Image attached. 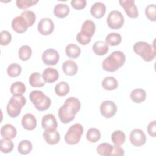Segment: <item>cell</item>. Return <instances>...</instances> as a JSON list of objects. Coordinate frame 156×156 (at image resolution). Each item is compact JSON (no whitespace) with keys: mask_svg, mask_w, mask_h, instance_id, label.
I'll use <instances>...</instances> for the list:
<instances>
[{"mask_svg":"<svg viewBox=\"0 0 156 156\" xmlns=\"http://www.w3.org/2000/svg\"><path fill=\"white\" fill-rule=\"evenodd\" d=\"M32 149V144L30 141L27 140H22L18 146V151L22 155L29 154Z\"/></svg>","mask_w":156,"mask_h":156,"instance_id":"cell-32","label":"cell"},{"mask_svg":"<svg viewBox=\"0 0 156 156\" xmlns=\"http://www.w3.org/2000/svg\"><path fill=\"white\" fill-rule=\"evenodd\" d=\"M55 93L58 96H65L69 91V86L66 82H60L55 87Z\"/></svg>","mask_w":156,"mask_h":156,"instance_id":"cell-30","label":"cell"},{"mask_svg":"<svg viewBox=\"0 0 156 156\" xmlns=\"http://www.w3.org/2000/svg\"><path fill=\"white\" fill-rule=\"evenodd\" d=\"M29 82L30 85L33 87H41L44 85L46 82L41 74L38 72L31 74L29 79Z\"/></svg>","mask_w":156,"mask_h":156,"instance_id":"cell-22","label":"cell"},{"mask_svg":"<svg viewBox=\"0 0 156 156\" xmlns=\"http://www.w3.org/2000/svg\"><path fill=\"white\" fill-rule=\"evenodd\" d=\"M155 122L156 121L154 120L149 122L147 128L149 135L154 138L156 136V122Z\"/></svg>","mask_w":156,"mask_h":156,"instance_id":"cell-44","label":"cell"},{"mask_svg":"<svg viewBox=\"0 0 156 156\" xmlns=\"http://www.w3.org/2000/svg\"><path fill=\"white\" fill-rule=\"evenodd\" d=\"M101 137V132L96 128L89 129L86 134L87 140L90 143H96L100 140Z\"/></svg>","mask_w":156,"mask_h":156,"instance_id":"cell-31","label":"cell"},{"mask_svg":"<svg viewBox=\"0 0 156 156\" xmlns=\"http://www.w3.org/2000/svg\"><path fill=\"white\" fill-rule=\"evenodd\" d=\"M124 155V151L119 146H113V150L111 155L116 156H122Z\"/></svg>","mask_w":156,"mask_h":156,"instance_id":"cell-45","label":"cell"},{"mask_svg":"<svg viewBox=\"0 0 156 156\" xmlns=\"http://www.w3.org/2000/svg\"><path fill=\"white\" fill-rule=\"evenodd\" d=\"M83 133V126L78 123L72 125L65 135V141L70 145L77 144Z\"/></svg>","mask_w":156,"mask_h":156,"instance_id":"cell-6","label":"cell"},{"mask_svg":"<svg viewBox=\"0 0 156 156\" xmlns=\"http://www.w3.org/2000/svg\"><path fill=\"white\" fill-rule=\"evenodd\" d=\"M41 126L45 129H56L58 124L55 116L52 114H47L43 116Z\"/></svg>","mask_w":156,"mask_h":156,"instance_id":"cell-17","label":"cell"},{"mask_svg":"<svg viewBox=\"0 0 156 156\" xmlns=\"http://www.w3.org/2000/svg\"><path fill=\"white\" fill-rule=\"evenodd\" d=\"M124 23V16L118 10L111 11L107 18V23L108 27L112 29H120L122 27Z\"/></svg>","mask_w":156,"mask_h":156,"instance_id":"cell-7","label":"cell"},{"mask_svg":"<svg viewBox=\"0 0 156 156\" xmlns=\"http://www.w3.org/2000/svg\"><path fill=\"white\" fill-rule=\"evenodd\" d=\"M32 55V49L28 45H23L21 46L18 51V55L22 61L28 60Z\"/></svg>","mask_w":156,"mask_h":156,"instance_id":"cell-35","label":"cell"},{"mask_svg":"<svg viewBox=\"0 0 156 156\" xmlns=\"http://www.w3.org/2000/svg\"><path fill=\"white\" fill-rule=\"evenodd\" d=\"M94 53L98 55H104L106 54L109 49L108 45L103 41H96L93 46Z\"/></svg>","mask_w":156,"mask_h":156,"instance_id":"cell-21","label":"cell"},{"mask_svg":"<svg viewBox=\"0 0 156 156\" xmlns=\"http://www.w3.org/2000/svg\"><path fill=\"white\" fill-rule=\"evenodd\" d=\"M111 140L115 145L121 146L125 142L126 135L121 130H115L111 135Z\"/></svg>","mask_w":156,"mask_h":156,"instance_id":"cell-28","label":"cell"},{"mask_svg":"<svg viewBox=\"0 0 156 156\" xmlns=\"http://www.w3.org/2000/svg\"><path fill=\"white\" fill-rule=\"evenodd\" d=\"M130 99L135 103H141L146 98V93L143 89L136 88L132 91L130 94Z\"/></svg>","mask_w":156,"mask_h":156,"instance_id":"cell-24","label":"cell"},{"mask_svg":"<svg viewBox=\"0 0 156 156\" xmlns=\"http://www.w3.org/2000/svg\"><path fill=\"white\" fill-rule=\"evenodd\" d=\"M17 133L16 128L10 124H7L1 128V135L4 138L9 140L13 139Z\"/></svg>","mask_w":156,"mask_h":156,"instance_id":"cell-20","label":"cell"},{"mask_svg":"<svg viewBox=\"0 0 156 156\" xmlns=\"http://www.w3.org/2000/svg\"><path fill=\"white\" fill-rule=\"evenodd\" d=\"M21 16L25 20L28 27H31L35 22V14L31 10H24L21 13Z\"/></svg>","mask_w":156,"mask_h":156,"instance_id":"cell-38","label":"cell"},{"mask_svg":"<svg viewBox=\"0 0 156 156\" xmlns=\"http://www.w3.org/2000/svg\"><path fill=\"white\" fill-rule=\"evenodd\" d=\"M59 58L58 52L52 48L46 50L42 54V60L47 65H55L58 63Z\"/></svg>","mask_w":156,"mask_h":156,"instance_id":"cell-11","label":"cell"},{"mask_svg":"<svg viewBox=\"0 0 156 156\" xmlns=\"http://www.w3.org/2000/svg\"><path fill=\"white\" fill-rule=\"evenodd\" d=\"M130 141L135 146L140 147L146 141V136L143 131L140 129H135L130 133Z\"/></svg>","mask_w":156,"mask_h":156,"instance_id":"cell-9","label":"cell"},{"mask_svg":"<svg viewBox=\"0 0 156 156\" xmlns=\"http://www.w3.org/2000/svg\"><path fill=\"white\" fill-rule=\"evenodd\" d=\"M102 86L104 89L112 91L118 88V82L114 77H105L102 82Z\"/></svg>","mask_w":156,"mask_h":156,"instance_id":"cell-25","label":"cell"},{"mask_svg":"<svg viewBox=\"0 0 156 156\" xmlns=\"http://www.w3.org/2000/svg\"><path fill=\"white\" fill-rule=\"evenodd\" d=\"M54 24L52 20L50 18H42L38 24V30L41 35H50L54 31Z\"/></svg>","mask_w":156,"mask_h":156,"instance_id":"cell-12","label":"cell"},{"mask_svg":"<svg viewBox=\"0 0 156 156\" xmlns=\"http://www.w3.org/2000/svg\"><path fill=\"white\" fill-rule=\"evenodd\" d=\"M81 52L80 48L76 44L71 43L67 45L65 48V53L68 57L72 58H77Z\"/></svg>","mask_w":156,"mask_h":156,"instance_id":"cell-26","label":"cell"},{"mask_svg":"<svg viewBox=\"0 0 156 156\" xmlns=\"http://www.w3.org/2000/svg\"><path fill=\"white\" fill-rule=\"evenodd\" d=\"M42 76L46 82L51 83L57 80L59 77V74L56 69L49 67L43 71Z\"/></svg>","mask_w":156,"mask_h":156,"instance_id":"cell-16","label":"cell"},{"mask_svg":"<svg viewBox=\"0 0 156 156\" xmlns=\"http://www.w3.org/2000/svg\"><path fill=\"white\" fill-rule=\"evenodd\" d=\"M26 86L22 82H16L10 87V93L13 95H23L26 91Z\"/></svg>","mask_w":156,"mask_h":156,"instance_id":"cell-33","label":"cell"},{"mask_svg":"<svg viewBox=\"0 0 156 156\" xmlns=\"http://www.w3.org/2000/svg\"><path fill=\"white\" fill-rule=\"evenodd\" d=\"M91 37L83 33L82 32H79L76 35L77 41L82 45H87L91 41Z\"/></svg>","mask_w":156,"mask_h":156,"instance_id":"cell-42","label":"cell"},{"mask_svg":"<svg viewBox=\"0 0 156 156\" xmlns=\"http://www.w3.org/2000/svg\"><path fill=\"white\" fill-rule=\"evenodd\" d=\"M69 7L66 4H57L54 8V14L59 18L66 17L69 14Z\"/></svg>","mask_w":156,"mask_h":156,"instance_id":"cell-23","label":"cell"},{"mask_svg":"<svg viewBox=\"0 0 156 156\" xmlns=\"http://www.w3.org/2000/svg\"><path fill=\"white\" fill-rule=\"evenodd\" d=\"M71 4L74 9L81 10L85 7L87 1L85 0H72Z\"/></svg>","mask_w":156,"mask_h":156,"instance_id":"cell-43","label":"cell"},{"mask_svg":"<svg viewBox=\"0 0 156 156\" xmlns=\"http://www.w3.org/2000/svg\"><path fill=\"white\" fill-rule=\"evenodd\" d=\"M106 11L105 4L101 2H96L92 5L90 9V13L92 16L97 19L102 18Z\"/></svg>","mask_w":156,"mask_h":156,"instance_id":"cell-18","label":"cell"},{"mask_svg":"<svg viewBox=\"0 0 156 156\" xmlns=\"http://www.w3.org/2000/svg\"><path fill=\"white\" fill-rule=\"evenodd\" d=\"M119 2L129 17L136 18L138 16V11L133 0H120Z\"/></svg>","mask_w":156,"mask_h":156,"instance_id":"cell-10","label":"cell"},{"mask_svg":"<svg viewBox=\"0 0 156 156\" xmlns=\"http://www.w3.org/2000/svg\"><path fill=\"white\" fill-rule=\"evenodd\" d=\"M43 136L45 141L50 145L57 144L60 140V133L56 129H45Z\"/></svg>","mask_w":156,"mask_h":156,"instance_id":"cell-13","label":"cell"},{"mask_svg":"<svg viewBox=\"0 0 156 156\" xmlns=\"http://www.w3.org/2000/svg\"><path fill=\"white\" fill-rule=\"evenodd\" d=\"M113 150V146L108 143H102L100 144L97 149V152L102 156L111 155Z\"/></svg>","mask_w":156,"mask_h":156,"instance_id":"cell-34","label":"cell"},{"mask_svg":"<svg viewBox=\"0 0 156 156\" xmlns=\"http://www.w3.org/2000/svg\"><path fill=\"white\" fill-rule=\"evenodd\" d=\"M100 112L102 116L106 118H110L116 114L117 107L112 101H104L100 105Z\"/></svg>","mask_w":156,"mask_h":156,"instance_id":"cell-8","label":"cell"},{"mask_svg":"<svg viewBox=\"0 0 156 156\" xmlns=\"http://www.w3.org/2000/svg\"><path fill=\"white\" fill-rule=\"evenodd\" d=\"M38 0H16V5L21 9H25L38 3Z\"/></svg>","mask_w":156,"mask_h":156,"instance_id":"cell-40","label":"cell"},{"mask_svg":"<svg viewBox=\"0 0 156 156\" xmlns=\"http://www.w3.org/2000/svg\"><path fill=\"white\" fill-rule=\"evenodd\" d=\"M26 102V98L23 95H13L7 105L6 110L8 115L11 118L17 117Z\"/></svg>","mask_w":156,"mask_h":156,"instance_id":"cell-5","label":"cell"},{"mask_svg":"<svg viewBox=\"0 0 156 156\" xmlns=\"http://www.w3.org/2000/svg\"><path fill=\"white\" fill-rule=\"evenodd\" d=\"M80 108V101L75 97L66 99L58 111V116L60 121L63 124H68L72 121L75 115Z\"/></svg>","mask_w":156,"mask_h":156,"instance_id":"cell-1","label":"cell"},{"mask_svg":"<svg viewBox=\"0 0 156 156\" xmlns=\"http://www.w3.org/2000/svg\"><path fill=\"white\" fill-rule=\"evenodd\" d=\"M126 61L125 54L119 51L111 53L102 62V69L108 72H114L122 66Z\"/></svg>","mask_w":156,"mask_h":156,"instance_id":"cell-2","label":"cell"},{"mask_svg":"<svg viewBox=\"0 0 156 156\" xmlns=\"http://www.w3.org/2000/svg\"><path fill=\"white\" fill-rule=\"evenodd\" d=\"M21 66L17 63H12L9 65L7 69V73L9 76L15 77L18 76L21 73Z\"/></svg>","mask_w":156,"mask_h":156,"instance_id":"cell-37","label":"cell"},{"mask_svg":"<svg viewBox=\"0 0 156 156\" xmlns=\"http://www.w3.org/2000/svg\"><path fill=\"white\" fill-rule=\"evenodd\" d=\"M12 40L10 33L7 30H2L0 33V44L2 46L8 45Z\"/></svg>","mask_w":156,"mask_h":156,"instance_id":"cell-41","label":"cell"},{"mask_svg":"<svg viewBox=\"0 0 156 156\" xmlns=\"http://www.w3.org/2000/svg\"><path fill=\"white\" fill-rule=\"evenodd\" d=\"M96 30V26L94 23L91 20H86L83 22L81 27V31L83 33L92 37Z\"/></svg>","mask_w":156,"mask_h":156,"instance_id":"cell-27","label":"cell"},{"mask_svg":"<svg viewBox=\"0 0 156 156\" xmlns=\"http://www.w3.org/2000/svg\"><path fill=\"white\" fill-rule=\"evenodd\" d=\"M12 27L16 32L22 34L27 30L28 25L25 20L20 15L13 19L12 21Z\"/></svg>","mask_w":156,"mask_h":156,"instance_id":"cell-14","label":"cell"},{"mask_svg":"<svg viewBox=\"0 0 156 156\" xmlns=\"http://www.w3.org/2000/svg\"><path fill=\"white\" fill-rule=\"evenodd\" d=\"M29 99L35 108L40 112L46 110L51 104V99L46 96L41 91H32L29 94Z\"/></svg>","mask_w":156,"mask_h":156,"instance_id":"cell-4","label":"cell"},{"mask_svg":"<svg viewBox=\"0 0 156 156\" xmlns=\"http://www.w3.org/2000/svg\"><path fill=\"white\" fill-rule=\"evenodd\" d=\"M62 69L66 75L73 76L77 74L78 66L75 62L71 60H68L63 63Z\"/></svg>","mask_w":156,"mask_h":156,"instance_id":"cell-19","label":"cell"},{"mask_svg":"<svg viewBox=\"0 0 156 156\" xmlns=\"http://www.w3.org/2000/svg\"><path fill=\"white\" fill-rule=\"evenodd\" d=\"M13 146V143L11 140L3 138L0 140V150L2 153L7 154L11 152Z\"/></svg>","mask_w":156,"mask_h":156,"instance_id":"cell-36","label":"cell"},{"mask_svg":"<svg viewBox=\"0 0 156 156\" xmlns=\"http://www.w3.org/2000/svg\"><path fill=\"white\" fill-rule=\"evenodd\" d=\"M133 51L141 56L146 62H151L154 60L156 55L155 44H149L145 41H138L133 46Z\"/></svg>","mask_w":156,"mask_h":156,"instance_id":"cell-3","label":"cell"},{"mask_svg":"<svg viewBox=\"0 0 156 156\" xmlns=\"http://www.w3.org/2000/svg\"><path fill=\"white\" fill-rule=\"evenodd\" d=\"M21 124L26 130H32L37 126V119L32 114L26 113L23 116Z\"/></svg>","mask_w":156,"mask_h":156,"instance_id":"cell-15","label":"cell"},{"mask_svg":"<svg viewBox=\"0 0 156 156\" xmlns=\"http://www.w3.org/2000/svg\"><path fill=\"white\" fill-rule=\"evenodd\" d=\"M121 40L122 38L119 34L112 32L107 35L105 42L109 46H115L119 44L121 42Z\"/></svg>","mask_w":156,"mask_h":156,"instance_id":"cell-29","label":"cell"},{"mask_svg":"<svg viewBox=\"0 0 156 156\" xmlns=\"http://www.w3.org/2000/svg\"><path fill=\"white\" fill-rule=\"evenodd\" d=\"M145 15L151 21H156V7L155 4L148 5L145 9Z\"/></svg>","mask_w":156,"mask_h":156,"instance_id":"cell-39","label":"cell"}]
</instances>
